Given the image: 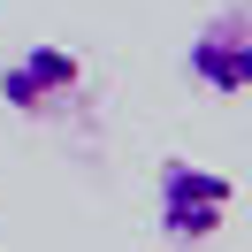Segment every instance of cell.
I'll use <instances>...</instances> for the list:
<instances>
[{"instance_id":"obj_1","label":"cell","mask_w":252,"mask_h":252,"mask_svg":"<svg viewBox=\"0 0 252 252\" xmlns=\"http://www.w3.org/2000/svg\"><path fill=\"white\" fill-rule=\"evenodd\" d=\"M92 99V77L69 46H23L16 62H0V107L23 123H69Z\"/></svg>"},{"instance_id":"obj_2","label":"cell","mask_w":252,"mask_h":252,"mask_svg":"<svg viewBox=\"0 0 252 252\" xmlns=\"http://www.w3.org/2000/svg\"><path fill=\"white\" fill-rule=\"evenodd\" d=\"M237 206V184L221 168H199V160H160V229L176 245H199V237L221 229V214Z\"/></svg>"},{"instance_id":"obj_3","label":"cell","mask_w":252,"mask_h":252,"mask_svg":"<svg viewBox=\"0 0 252 252\" xmlns=\"http://www.w3.org/2000/svg\"><path fill=\"white\" fill-rule=\"evenodd\" d=\"M184 69H191V84H199V92H214V99H245V84H252V16H245V8L206 16L199 38L184 46Z\"/></svg>"}]
</instances>
